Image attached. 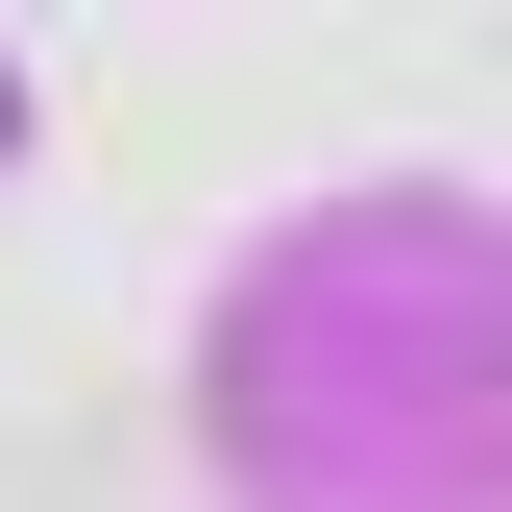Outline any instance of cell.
Instances as JSON below:
<instances>
[{
  "label": "cell",
  "instance_id": "1",
  "mask_svg": "<svg viewBox=\"0 0 512 512\" xmlns=\"http://www.w3.org/2000/svg\"><path fill=\"white\" fill-rule=\"evenodd\" d=\"M0 147H25V74H0Z\"/></svg>",
  "mask_w": 512,
  "mask_h": 512
}]
</instances>
